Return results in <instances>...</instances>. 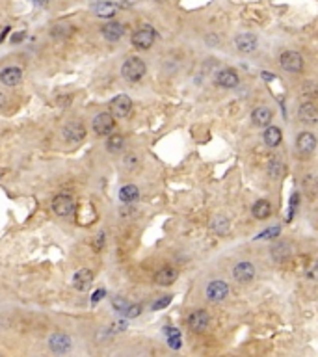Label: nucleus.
<instances>
[{"instance_id":"f257e3e1","label":"nucleus","mask_w":318,"mask_h":357,"mask_svg":"<svg viewBox=\"0 0 318 357\" xmlns=\"http://www.w3.org/2000/svg\"><path fill=\"white\" fill-rule=\"evenodd\" d=\"M155 38H156V32L155 28L149 25L145 26H140L136 32L132 34V45L136 47L138 51H149L153 43H155Z\"/></svg>"},{"instance_id":"c85d7f7f","label":"nucleus","mask_w":318,"mask_h":357,"mask_svg":"<svg viewBox=\"0 0 318 357\" xmlns=\"http://www.w3.org/2000/svg\"><path fill=\"white\" fill-rule=\"evenodd\" d=\"M112 305H114V309H116L117 312H127V309H129V303L125 301L123 298H114L112 299Z\"/></svg>"},{"instance_id":"4be33fe9","label":"nucleus","mask_w":318,"mask_h":357,"mask_svg":"<svg viewBox=\"0 0 318 357\" xmlns=\"http://www.w3.org/2000/svg\"><path fill=\"white\" fill-rule=\"evenodd\" d=\"M251 212H253V216L257 220H266L268 216L272 214V205H270L266 199H259V201L253 205Z\"/></svg>"},{"instance_id":"ddd939ff","label":"nucleus","mask_w":318,"mask_h":357,"mask_svg":"<svg viewBox=\"0 0 318 357\" xmlns=\"http://www.w3.org/2000/svg\"><path fill=\"white\" fill-rule=\"evenodd\" d=\"M208 322H210V318H208L207 311H194L192 314H190L188 318V325L192 331H205L208 327Z\"/></svg>"},{"instance_id":"7c9ffc66","label":"nucleus","mask_w":318,"mask_h":357,"mask_svg":"<svg viewBox=\"0 0 318 357\" xmlns=\"http://www.w3.org/2000/svg\"><path fill=\"white\" fill-rule=\"evenodd\" d=\"M279 231H281L279 227H270V229H266V231H262L257 238H259V240L260 238H275V236L279 234Z\"/></svg>"},{"instance_id":"423d86ee","label":"nucleus","mask_w":318,"mask_h":357,"mask_svg":"<svg viewBox=\"0 0 318 357\" xmlns=\"http://www.w3.org/2000/svg\"><path fill=\"white\" fill-rule=\"evenodd\" d=\"M132 110V101L129 95H117L110 101V112L114 117H127Z\"/></svg>"},{"instance_id":"39448f33","label":"nucleus","mask_w":318,"mask_h":357,"mask_svg":"<svg viewBox=\"0 0 318 357\" xmlns=\"http://www.w3.org/2000/svg\"><path fill=\"white\" fill-rule=\"evenodd\" d=\"M62 134H64V138H65V142H69V143H78V142H82L86 138V127L80 121H73V123H67L64 127V130H62Z\"/></svg>"},{"instance_id":"2f4dec72","label":"nucleus","mask_w":318,"mask_h":357,"mask_svg":"<svg viewBox=\"0 0 318 357\" xmlns=\"http://www.w3.org/2000/svg\"><path fill=\"white\" fill-rule=\"evenodd\" d=\"M138 166V158L134 155H127L125 156V168L129 169V171H132V169H136Z\"/></svg>"},{"instance_id":"6e6552de","label":"nucleus","mask_w":318,"mask_h":357,"mask_svg":"<svg viewBox=\"0 0 318 357\" xmlns=\"http://www.w3.org/2000/svg\"><path fill=\"white\" fill-rule=\"evenodd\" d=\"M71 337L65 335V333L58 331V333H52L51 338H49V348H51L54 353H67L71 350Z\"/></svg>"},{"instance_id":"2eb2a0df","label":"nucleus","mask_w":318,"mask_h":357,"mask_svg":"<svg viewBox=\"0 0 318 357\" xmlns=\"http://www.w3.org/2000/svg\"><path fill=\"white\" fill-rule=\"evenodd\" d=\"M298 117H299V121H301V123H307V125L318 123V108L311 103L301 104V106H299V110H298Z\"/></svg>"},{"instance_id":"0eeeda50","label":"nucleus","mask_w":318,"mask_h":357,"mask_svg":"<svg viewBox=\"0 0 318 357\" xmlns=\"http://www.w3.org/2000/svg\"><path fill=\"white\" fill-rule=\"evenodd\" d=\"M279 64H281V67H283L285 71H288V73H299V71H301V67H303V60H301V56H299L298 52L286 51V52H283V54H281Z\"/></svg>"},{"instance_id":"c9c22d12","label":"nucleus","mask_w":318,"mask_h":357,"mask_svg":"<svg viewBox=\"0 0 318 357\" xmlns=\"http://www.w3.org/2000/svg\"><path fill=\"white\" fill-rule=\"evenodd\" d=\"M169 301H171V296H164L162 299H158L155 305H153V309H155V311H158V309H162V307L169 305Z\"/></svg>"},{"instance_id":"bb28decb","label":"nucleus","mask_w":318,"mask_h":357,"mask_svg":"<svg viewBox=\"0 0 318 357\" xmlns=\"http://www.w3.org/2000/svg\"><path fill=\"white\" fill-rule=\"evenodd\" d=\"M268 173H270L272 179H279V177L283 175V164H281L279 160H272V162H270Z\"/></svg>"},{"instance_id":"4c0bfd02","label":"nucleus","mask_w":318,"mask_h":357,"mask_svg":"<svg viewBox=\"0 0 318 357\" xmlns=\"http://www.w3.org/2000/svg\"><path fill=\"white\" fill-rule=\"evenodd\" d=\"M34 4H36V6H39V8H45L49 2H47V0H34Z\"/></svg>"},{"instance_id":"58836bf2","label":"nucleus","mask_w":318,"mask_h":357,"mask_svg":"<svg viewBox=\"0 0 318 357\" xmlns=\"http://www.w3.org/2000/svg\"><path fill=\"white\" fill-rule=\"evenodd\" d=\"M156 2H166V0H156Z\"/></svg>"},{"instance_id":"20e7f679","label":"nucleus","mask_w":318,"mask_h":357,"mask_svg":"<svg viewBox=\"0 0 318 357\" xmlns=\"http://www.w3.org/2000/svg\"><path fill=\"white\" fill-rule=\"evenodd\" d=\"M114 127H116V121H114V116H112L110 112H101L93 119V132L99 134V136L110 134L112 130H114Z\"/></svg>"},{"instance_id":"1a4fd4ad","label":"nucleus","mask_w":318,"mask_h":357,"mask_svg":"<svg viewBox=\"0 0 318 357\" xmlns=\"http://www.w3.org/2000/svg\"><path fill=\"white\" fill-rule=\"evenodd\" d=\"M227 294H229V285L225 281H212V283H208L207 298L210 299V301H214V303L223 301V299L227 298Z\"/></svg>"},{"instance_id":"f8f14e48","label":"nucleus","mask_w":318,"mask_h":357,"mask_svg":"<svg viewBox=\"0 0 318 357\" xmlns=\"http://www.w3.org/2000/svg\"><path fill=\"white\" fill-rule=\"evenodd\" d=\"M233 275L238 283H249L255 277V266L251 262H238L233 270Z\"/></svg>"},{"instance_id":"a878e982","label":"nucleus","mask_w":318,"mask_h":357,"mask_svg":"<svg viewBox=\"0 0 318 357\" xmlns=\"http://www.w3.org/2000/svg\"><path fill=\"white\" fill-rule=\"evenodd\" d=\"M123 143H125V138L121 134H112L108 136L106 140V149L110 151V153H117L119 149H123Z\"/></svg>"},{"instance_id":"f3484780","label":"nucleus","mask_w":318,"mask_h":357,"mask_svg":"<svg viewBox=\"0 0 318 357\" xmlns=\"http://www.w3.org/2000/svg\"><path fill=\"white\" fill-rule=\"evenodd\" d=\"M234 45L240 52H253L257 49V38H255L253 34H240V36H236L234 39Z\"/></svg>"},{"instance_id":"7ed1b4c3","label":"nucleus","mask_w":318,"mask_h":357,"mask_svg":"<svg viewBox=\"0 0 318 357\" xmlns=\"http://www.w3.org/2000/svg\"><path fill=\"white\" fill-rule=\"evenodd\" d=\"M52 210H54V214H58L60 218H67V216H71L73 212L77 210V203H75V199H73L71 195L60 194L52 199Z\"/></svg>"},{"instance_id":"72a5a7b5","label":"nucleus","mask_w":318,"mask_h":357,"mask_svg":"<svg viewBox=\"0 0 318 357\" xmlns=\"http://www.w3.org/2000/svg\"><path fill=\"white\" fill-rule=\"evenodd\" d=\"M140 312H142V305H138V303H136V305H129V309H127V312H125V314H127L129 318H136Z\"/></svg>"},{"instance_id":"393cba45","label":"nucleus","mask_w":318,"mask_h":357,"mask_svg":"<svg viewBox=\"0 0 318 357\" xmlns=\"http://www.w3.org/2000/svg\"><path fill=\"white\" fill-rule=\"evenodd\" d=\"M212 231H214L216 234H227L229 227H231V223H229V220L225 218V216H216L214 220H212Z\"/></svg>"},{"instance_id":"e433bc0d","label":"nucleus","mask_w":318,"mask_h":357,"mask_svg":"<svg viewBox=\"0 0 318 357\" xmlns=\"http://www.w3.org/2000/svg\"><path fill=\"white\" fill-rule=\"evenodd\" d=\"M104 294H106V292H104V290H103V288H101V290H97V292H95V294H93V301H99V299H101V298H103V296H104Z\"/></svg>"},{"instance_id":"c756f323","label":"nucleus","mask_w":318,"mask_h":357,"mask_svg":"<svg viewBox=\"0 0 318 357\" xmlns=\"http://www.w3.org/2000/svg\"><path fill=\"white\" fill-rule=\"evenodd\" d=\"M168 344H169V348L179 350V348H181V333H173V335H169Z\"/></svg>"},{"instance_id":"f704fd0d","label":"nucleus","mask_w":318,"mask_h":357,"mask_svg":"<svg viewBox=\"0 0 318 357\" xmlns=\"http://www.w3.org/2000/svg\"><path fill=\"white\" fill-rule=\"evenodd\" d=\"M104 238H106V236H104V233H99L97 236H95V242H93V247H95L97 251H101V249H103V246H104Z\"/></svg>"},{"instance_id":"aec40b11","label":"nucleus","mask_w":318,"mask_h":357,"mask_svg":"<svg viewBox=\"0 0 318 357\" xmlns=\"http://www.w3.org/2000/svg\"><path fill=\"white\" fill-rule=\"evenodd\" d=\"M296 145H298V149L301 153H311L316 147V138L312 136L311 132H301L298 140H296Z\"/></svg>"},{"instance_id":"a211bd4d","label":"nucleus","mask_w":318,"mask_h":357,"mask_svg":"<svg viewBox=\"0 0 318 357\" xmlns=\"http://www.w3.org/2000/svg\"><path fill=\"white\" fill-rule=\"evenodd\" d=\"M93 12H95V15L101 17V19H112V17H116V13H117V4L108 2V0H101V2L95 4Z\"/></svg>"},{"instance_id":"6ab92c4d","label":"nucleus","mask_w":318,"mask_h":357,"mask_svg":"<svg viewBox=\"0 0 318 357\" xmlns=\"http://www.w3.org/2000/svg\"><path fill=\"white\" fill-rule=\"evenodd\" d=\"M125 34V25L121 23H108V25L103 26V36L104 39H108V41H119V39L123 38Z\"/></svg>"},{"instance_id":"f03ea898","label":"nucleus","mask_w":318,"mask_h":357,"mask_svg":"<svg viewBox=\"0 0 318 357\" xmlns=\"http://www.w3.org/2000/svg\"><path fill=\"white\" fill-rule=\"evenodd\" d=\"M143 75H145V64H143L140 58H129L121 67V77L127 80V82H138L142 80Z\"/></svg>"},{"instance_id":"5701e85b","label":"nucleus","mask_w":318,"mask_h":357,"mask_svg":"<svg viewBox=\"0 0 318 357\" xmlns=\"http://www.w3.org/2000/svg\"><path fill=\"white\" fill-rule=\"evenodd\" d=\"M262 136H264V142H266L268 147H277L281 143L283 134H281V129H277V127H268Z\"/></svg>"},{"instance_id":"412c9836","label":"nucleus","mask_w":318,"mask_h":357,"mask_svg":"<svg viewBox=\"0 0 318 357\" xmlns=\"http://www.w3.org/2000/svg\"><path fill=\"white\" fill-rule=\"evenodd\" d=\"M251 119H253V123L257 125V127H266V125H270V121H272V112L268 110V108H264V106L255 108L253 114H251Z\"/></svg>"},{"instance_id":"4468645a","label":"nucleus","mask_w":318,"mask_h":357,"mask_svg":"<svg viewBox=\"0 0 318 357\" xmlns=\"http://www.w3.org/2000/svg\"><path fill=\"white\" fill-rule=\"evenodd\" d=\"M177 275H179V273H177V270L173 266H162L158 272H156L155 283L160 286H169L175 283Z\"/></svg>"},{"instance_id":"b1692460","label":"nucleus","mask_w":318,"mask_h":357,"mask_svg":"<svg viewBox=\"0 0 318 357\" xmlns=\"http://www.w3.org/2000/svg\"><path fill=\"white\" fill-rule=\"evenodd\" d=\"M138 195H140V192H138L134 184H127V186L119 190V199L123 203H134L138 199Z\"/></svg>"},{"instance_id":"9b49d317","label":"nucleus","mask_w":318,"mask_h":357,"mask_svg":"<svg viewBox=\"0 0 318 357\" xmlns=\"http://www.w3.org/2000/svg\"><path fill=\"white\" fill-rule=\"evenodd\" d=\"M216 84L220 88H227V90H233L238 86V75L234 69H221L218 75H216Z\"/></svg>"},{"instance_id":"cd10ccee","label":"nucleus","mask_w":318,"mask_h":357,"mask_svg":"<svg viewBox=\"0 0 318 357\" xmlns=\"http://www.w3.org/2000/svg\"><path fill=\"white\" fill-rule=\"evenodd\" d=\"M272 253H273V259H275V260H283L285 257H288V253H290V251H288V247H286L285 244H279V246L273 247Z\"/></svg>"},{"instance_id":"473e14b6","label":"nucleus","mask_w":318,"mask_h":357,"mask_svg":"<svg viewBox=\"0 0 318 357\" xmlns=\"http://www.w3.org/2000/svg\"><path fill=\"white\" fill-rule=\"evenodd\" d=\"M307 277L312 281H318V260L316 262H312L311 266L307 268Z\"/></svg>"},{"instance_id":"dca6fc26","label":"nucleus","mask_w":318,"mask_h":357,"mask_svg":"<svg viewBox=\"0 0 318 357\" xmlns=\"http://www.w3.org/2000/svg\"><path fill=\"white\" fill-rule=\"evenodd\" d=\"M23 80V71L19 67H6L0 71V82L4 86H17Z\"/></svg>"},{"instance_id":"9d476101","label":"nucleus","mask_w":318,"mask_h":357,"mask_svg":"<svg viewBox=\"0 0 318 357\" xmlns=\"http://www.w3.org/2000/svg\"><path fill=\"white\" fill-rule=\"evenodd\" d=\"M91 283H93V272H91L90 268H80L78 272H75L73 275V286L80 290V292H84V290H90Z\"/></svg>"}]
</instances>
